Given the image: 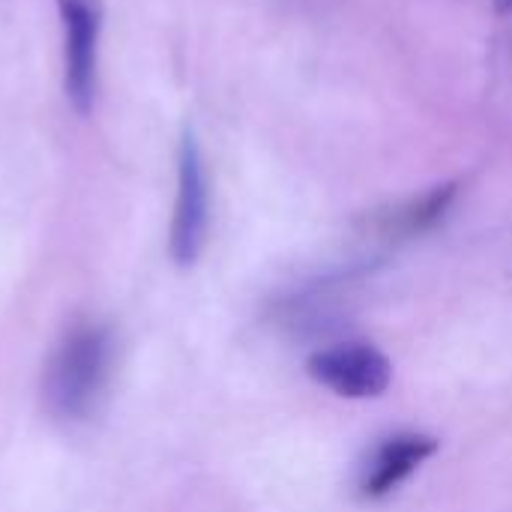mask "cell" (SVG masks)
I'll return each mask as SVG.
<instances>
[{"label":"cell","instance_id":"cell-7","mask_svg":"<svg viewBox=\"0 0 512 512\" xmlns=\"http://www.w3.org/2000/svg\"><path fill=\"white\" fill-rule=\"evenodd\" d=\"M498 6H501L504 12H510V9H512V0H498Z\"/></svg>","mask_w":512,"mask_h":512},{"label":"cell","instance_id":"cell-4","mask_svg":"<svg viewBox=\"0 0 512 512\" xmlns=\"http://www.w3.org/2000/svg\"><path fill=\"white\" fill-rule=\"evenodd\" d=\"M306 372L342 399H378L393 381V363L369 342H342L309 357Z\"/></svg>","mask_w":512,"mask_h":512},{"label":"cell","instance_id":"cell-3","mask_svg":"<svg viewBox=\"0 0 512 512\" xmlns=\"http://www.w3.org/2000/svg\"><path fill=\"white\" fill-rule=\"evenodd\" d=\"M57 12L63 27V90L78 114H90L105 6L102 0H57Z\"/></svg>","mask_w":512,"mask_h":512},{"label":"cell","instance_id":"cell-5","mask_svg":"<svg viewBox=\"0 0 512 512\" xmlns=\"http://www.w3.org/2000/svg\"><path fill=\"white\" fill-rule=\"evenodd\" d=\"M438 453V438L423 432H396L372 447L360 468L357 492L363 501H384L390 498L411 474L420 471Z\"/></svg>","mask_w":512,"mask_h":512},{"label":"cell","instance_id":"cell-2","mask_svg":"<svg viewBox=\"0 0 512 512\" xmlns=\"http://www.w3.org/2000/svg\"><path fill=\"white\" fill-rule=\"evenodd\" d=\"M210 231V183L201 147L195 135L186 129L177 150V198L171 216L168 252L177 267H192L207 243Z\"/></svg>","mask_w":512,"mask_h":512},{"label":"cell","instance_id":"cell-6","mask_svg":"<svg viewBox=\"0 0 512 512\" xmlns=\"http://www.w3.org/2000/svg\"><path fill=\"white\" fill-rule=\"evenodd\" d=\"M453 201H456V183L435 186L432 192L420 195L417 201H411V204L393 210L390 216H384L381 231L390 234V237H420V234L432 231L447 216Z\"/></svg>","mask_w":512,"mask_h":512},{"label":"cell","instance_id":"cell-1","mask_svg":"<svg viewBox=\"0 0 512 512\" xmlns=\"http://www.w3.org/2000/svg\"><path fill=\"white\" fill-rule=\"evenodd\" d=\"M114 336L105 324H81L66 333L45 369V402L60 420H87L108 390Z\"/></svg>","mask_w":512,"mask_h":512}]
</instances>
